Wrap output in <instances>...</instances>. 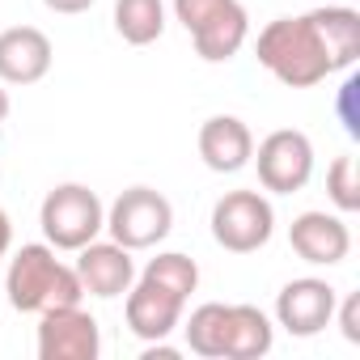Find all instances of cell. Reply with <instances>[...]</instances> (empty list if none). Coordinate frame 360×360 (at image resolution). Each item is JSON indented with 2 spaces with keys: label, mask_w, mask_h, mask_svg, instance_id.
Wrapping results in <instances>:
<instances>
[{
  "label": "cell",
  "mask_w": 360,
  "mask_h": 360,
  "mask_svg": "<svg viewBox=\"0 0 360 360\" xmlns=\"http://www.w3.org/2000/svg\"><path fill=\"white\" fill-rule=\"evenodd\" d=\"M255 56H259V64H263L276 81H284L288 89H309V85H318V81H326V77L335 72L314 13L271 22V26L259 34Z\"/></svg>",
  "instance_id": "obj_1"
},
{
  "label": "cell",
  "mask_w": 360,
  "mask_h": 360,
  "mask_svg": "<svg viewBox=\"0 0 360 360\" xmlns=\"http://www.w3.org/2000/svg\"><path fill=\"white\" fill-rule=\"evenodd\" d=\"M5 292H9V305L22 314H47V309L81 305V297H85L77 271L56 259V246H22L9 263Z\"/></svg>",
  "instance_id": "obj_2"
},
{
  "label": "cell",
  "mask_w": 360,
  "mask_h": 360,
  "mask_svg": "<svg viewBox=\"0 0 360 360\" xmlns=\"http://www.w3.org/2000/svg\"><path fill=\"white\" fill-rule=\"evenodd\" d=\"M39 225H43V233H47V242L56 250H81L106 229V208L89 187L64 183L43 200Z\"/></svg>",
  "instance_id": "obj_3"
},
{
  "label": "cell",
  "mask_w": 360,
  "mask_h": 360,
  "mask_svg": "<svg viewBox=\"0 0 360 360\" xmlns=\"http://www.w3.org/2000/svg\"><path fill=\"white\" fill-rule=\"evenodd\" d=\"M169 225H174V208H169V200H165L161 191H153V187H131V191H123V195L110 204V212H106L110 238H115L119 246H127V250H148V246H157V242L169 233Z\"/></svg>",
  "instance_id": "obj_4"
},
{
  "label": "cell",
  "mask_w": 360,
  "mask_h": 360,
  "mask_svg": "<svg viewBox=\"0 0 360 360\" xmlns=\"http://www.w3.org/2000/svg\"><path fill=\"white\" fill-rule=\"evenodd\" d=\"M271 229H276V212L259 191H229L212 208V238L233 255H250L267 246Z\"/></svg>",
  "instance_id": "obj_5"
},
{
  "label": "cell",
  "mask_w": 360,
  "mask_h": 360,
  "mask_svg": "<svg viewBox=\"0 0 360 360\" xmlns=\"http://www.w3.org/2000/svg\"><path fill=\"white\" fill-rule=\"evenodd\" d=\"M259 183L276 195H292L309 183V174H314V144L305 131H271L263 144H259Z\"/></svg>",
  "instance_id": "obj_6"
},
{
  "label": "cell",
  "mask_w": 360,
  "mask_h": 360,
  "mask_svg": "<svg viewBox=\"0 0 360 360\" xmlns=\"http://www.w3.org/2000/svg\"><path fill=\"white\" fill-rule=\"evenodd\" d=\"M98 347H102L98 322L81 305L43 314V322H39V356L43 360H94Z\"/></svg>",
  "instance_id": "obj_7"
},
{
  "label": "cell",
  "mask_w": 360,
  "mask_h": 360,
  "mask_svg": "<svg viewBox=\"0 0 360 360\" xmlns=\"http://www.w3.org/2000/svg\"><path fill=\"white\" fill-rule=\"evenodd\" d=\"M335 305H339L335 288H330L326 280L305 276V280H292V284L280 288V297H276V318H280V326H284L288 335L309 339V335H318V330L335 318Z\"/></svg>",
  "instance_id": "obj_8"
},
{
  "label": "cell",
  "mask_w": 360,
  "mask_h": 360,
  "mask_svg": "<svg viewBox=\"0 0 360 360\" xmlns=\"http://www.w3.org/2000/svg\"><path fill=\"white\" fill-rule=\"evenodd\" d=\"M77 255L81 259H77L72 271H77V280H81L85 292H94V297H119V292L131 288L136 263H131L127 246H119V242H89Z\"/></svg>",
  "instance_id": "obj_9"
},
{
  "label": "cell",
  "mask_w": 360,
  "mask_h": 360,
  "mask_svg": "<svg viewBox=\"0 0 360 360\" xmlns=\"http://www.w3.org/2000/svg\"><path fill=\"white\" fill-rule=\"evenodd\" d=\"M288 242L292 250L305 259V263H318V267H330V263H343L347 250H352V233L339 217H326V212H301L288 229Z\"/></svg>",
  "instance_id": "obj_10"
},
{
  "label": "cell",
  "mask_w": 360,
  "mask_h": 360,
  "mask_svg": "<svg viewBox=\"0 0 360 360\" xmlns=\"http://www.w3.org/2000/svg\"><path fill=\"white\" fill-rule=\"evenodd\" d=\"M51 68V43L34 26H13L0 34V81L9 85H34Z\"/></svg>",
  "instance_id": "obj_11"
},
{
  "label": "cell",
  "mask_w": 360,
  "mask_h": 360,
  "mask_svg": "<svg viewBox=\"0 0 360 360\" xmlns=\"http://www.w3.org/2000/svg\"><path fill=\"white\" fill-rule=\"evenodd\" d=\"M183 305H187L183 297H174V292L140 280L136 288H127V326L144 343H161L178 326V318H183Z\"/></svg>",
  "instance_id": "obj_12"
},
{
  "label": "cell",
  "mask_w": 360,
  "mask_h": 360,
  "mask_svg": "<svg viewBox=\"0 0 360 360\" xmlns=\"http://www.w3.org/2000/svg\"><path fill=\"white\" fill-rule=\"evenodd\" d=\"M200 157L208 169L217 174H238L250 157H255V140H250V127L233 115H212L204 127H200Z\"/></svg>",
  "instance_id": "obj_13"
},
{
  "label": "cell",
  "mask_w": 360,
  "mask_h": 360,
  "mask_svg": "<svg viewBox=\"0 0 360 360\" xmlns=\"http://www.w3.org/2000/svg\"><path fill=\"white\" fill-rule=\"evenodd\" d=\"M250 18H246V9L238 5V0H233V5L229 9H221L208 26H200L191 39H195V51L208 60V64H221V60H229V56H238L242 51V43H246V26Z\"/></svg>",
  "instance_id": "obj_14"
},
{
  "label": "cell",
  "mask_w": 360,
  "mask_h": 360,
  "mask_svg": "<svg viewBox=\"0 0 360 360\" xmlns=\"http://www.w3.org/2000/svg\"><path fill=\"white\" fill-rule=\"evenodd\" d=\"M314 22L322 30L330 68H352L360 56V13L356 9H314Z\"/></svg>",
  "instance_id": "obj_15"
},
{
  "label": "cell",
  "mask_w": 360,
  "mask_h": 360,
  "mask_svg": "<svg viewBox=\"0 0 360 360\" xmlns=\"http://www.w3.org/2000/svg\"><path fill=\"white\" fill-rule=\"evenodd\" d=\"M263 352H271V322H267V314L255 309V305H229L225 356L229 360H259Z\"/></svg>",
  "instance_id": "obj_16"
},
{
  "label": "cell",
  "mask_w": 360,
  "mask_h": 360,
  "mask_svg": "<svg viewBox=\"0 0 360 360\" xmlns=\"http://www.w3.org/2000/svg\"><path fill=\"white\" fill-rule=\"evenodd\" d=\"M115 30L131 47H148L165 30V5L161 0H115Z\"/></svg>",
  "instance_id": "obj_17"
},
{
  "label": "cell",
  "mask_w": 360,
  "mask_h": 360,
  "mask_svg": "<svg viewBox=\"0 0 360 360\" xmlns=\"http://www.w3.org/2000/svg\"><path fill=\"white\" fill-rule=\"evenodd\" d=\"M225 339H229V305H221V301L200 305L191 314V322H187V347L195 356L221 360L225 356Z\"/></svg>",
  "instance_id": "obj_18"
},
{
  "label": "cell",
  "mask_w": 360,
  "mask_h": 360,
  "mask_svg": "<svg viewBox=\"0 0 360 360\" xmlns=\"http://www.w3.org/2000/svg\"><path fill=\"white\" fill-rule=\"evenodd\" d=\"M140 280H148V284H157V288H165V292H174V297L187 301L195 292V284H200V267H195V259L169 250V255L148 259V267L140 271Z\"/></svg>",
  "instance_id": "obj_19"
},
{
  "label": "cell",
  "mask_w": 360,
  "mask_h": 360,
  "mask_svg": "<svg viewBox=\"0 0 360 360\" xmlns=\"http://www.w3.org/2000/svg\"><path fill=\"white\" fill-rule=\"evenodd\" d=\"M326 191L335 200L339 212H356L360 208V178H356V157H335V165L326 169Z\"/></svg>",
  "instance_id": "obj_20"
},
{
  "label": "cell",
  "mask_w": 360,
  "mask_h": 360,
  "mask_svg": "<svg viewBox=\"0 0 360 360\" xmlns=\"http://www.w3.org/2000/svg\"><path fill=\"white\" fill-rule=\"evenodd\" d=\"M229 5H233V0H174V13H178V22L187 26V34H195L200 26H208Z\"/></svg>",
  "instance_id": "obj_21"
},
{
  "label": "cell",
  "mask_w": 360,
  "mask_h": 360,
  "mask_svg": "<svg viewBox=\"0 0 360 360\" xmlns=\"http://www.w3.org/2000/svg\"><path fill=\"white\" fill-rule=\"evenodd\" d=\"M335 309H339V305H335ZM339 326H343V339H347V343H360V297H356V292L343 301V309H339Z\"/></svg>",
  "instance_id": "obj_22"
},
{
  "label": "cell",
  "mask_w": 360,
  "mask_h": 360,
  "mask_svg": "<svg viewBox=\"0 0 360 360\" xmlns=\"http://www.w3.org/2000/svg\"><path fill=\"white\" fill-rule=\"evenodd\" d=\"M43 5H47L51 13H85L94 0H43Z\"/></svg>",
  "instance_id": "obj_23"
},
{
  "label": "cell",
  "mask_w": 360,
  "mask_h": 360,
  "mask_svg": "<svg viewBox=\"0 0 360 360\" xmlns=\"http://www.w3.org/2000/svg\"><path fill=\"white\" fill-rule=\"evenodd\" d=\"M9 242H13V225H9V217H5V208H0V255L9 250Z\"/></svg>",
  "instance_id": "obj_24"
},
{
  "label": "cell",
  "mask_w": 360,
  "mask_h": 360,
  "mask_svg": "<svg viewBox=\"0 0 360 360\" xmlns=\"http://www.w3.org/2000/svg\"><path fill=\"white\" fill-rule=\"evenodd\" d=\"M5 115H9V94L0 89V123H5Z\"/></svg>",
  "instance_id": "obj_25"
}]
</instances>
